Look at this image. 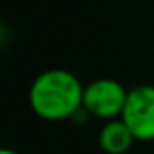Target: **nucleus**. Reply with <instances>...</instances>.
Listing matches in <instances>:
<instances>
[{"label":"nucleus","instance_id":"obj_1","mask_svg":"<svg viewBox=\"0 0 154 154\" xmlns=\"http://www.w3.org/2000/svg\"><path fill=\"white\" fill-rule=\"evenodd\" d=\"M29 105L45 121H64L82 111L84 86L64 68H51L35 76L29 86Z\"/></svg>","mask_w":154,"mask_h":154},{"label":"nucleus","instance_id":"obj_2","mask_svg":"<svg viewBox=\"0 0 154 154\" xmlns=\"http://www.w3.org/2000/svg\"><path fill=\"white\" fill-rule=\"evenodd\" d=\"M127 94L129 90H125V86L117 80L98 78L88 86H84L82 109L96 119H117L123 113Z\"/></svg>","mask_w":154,"mask_h":154},{"label":"nucleus","instance_id":"obj_3","mask_svg":"<svg viewBox=\"0 0 154 154\" xmlns=\"http://www.w3.org/2000/svg\"><path fill=\"white\" fill-rule=\"evenodd\" d=\"M121 119L127 123L137 140H154V86L140 84L129 90Z\"/></svg>","mask_w":154,"mask_h":154},{"label":"nucleus","instance_id":"obj_4","mask_svg":"<svg viewBox=\"0 0 154 154\" xmlns=\"http://www.w3.org/2000/svg\"><path fill=\"white\" fill-rule=\"evenodd\" d=\"M135 135L121 117L105 121L100 129L98 143L105 154H127L135 143Z\"/></svg>","mask_w":154,"mask_h":154},{"label":"nucleus","instance_id":"obj_5","mask_svg":"<svg viewBox=\"0 0 154 154\" xmlns=\"http://www.w3.org/2000/svg\"><path fill=\"white\" fill-rule=\"evenodd\" d=\"M0 154H20V152L12 150V148H2V150H0Z\"/></svg>","mask_w":154,"mask_h":154}]
</instances>
